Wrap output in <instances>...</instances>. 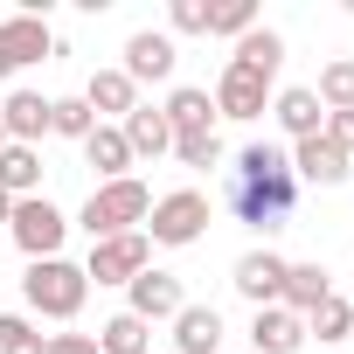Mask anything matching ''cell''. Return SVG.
Masks as SVG:
<instances>
[{
	"label": "cell",
	"instance_id": "obj_1",
	"mask_svg": "<svg viewBox=\"0 0 354 354\" xmlns=\"http://www.w3.org/2000/svg\"><path fill=\"white\" fill-rule=\"evenodd\" d=\"M223 202H230L236 223H250V230H264V236L285 230V223L299 216V174H292L285 146L250 139V146L236 153V167H230V181H223Z\"/></svg>",
	"mask_w": 354,
	"mask_h": 354
},
{
	"label": "cell",
	"instance_id": "obj_2",
	"mask_svg": "<svg viewBox=\"0 0 354 354\" xmlns=\"http://www.w3.org/2000/svg\"><path fill=\"white\" fill-rule=\"evenodd\" d=\"M153 216V188L139 181V174H125V181H104V188H91V202H84V230H91V243H104V236H125V230H139Z\"/></svg>",
	"mask_w": 354,
	"mask_h": 354
},
{
	"label": "cell",
	"instance_id": "obj_3",
	"mask_svg": "<svg viewBox=\"0 0 354 354\" xmlns=\"http://www.w3.org/2000/svg\"><path fill=\"white\" fill-rule=\"evenodd\" d=\"M21 299H28V313H42V319H77L84 299H91V278H84V264H70V257H42V264H28Z\"/></svg>",
	"mask_w": 354,
	"mask_h": 354
},
{
	"label": "cell",
	"instance_id": "obj_4",
	"mask_svg": "<svg viewBox=\"0 0 354 354\" xmlns=\"http://www.w3.org/2000/svg\"><path fill=\"white\" fill-rule=\"evenodd\" d=\"M202 230H209V195H202V188H174V195H160L153 216H146V243H167V250L202 243Z\"/></svg>",
	"mask_w": 354,
	"mask_h": 354
},
{
	"label": "cell",
	"instance_id": "obj_5",
	"mask_svg": "<svg viewBox=\"0 0 354 354\" xmlns=\"http://www.w3.org/2000/svg\"><path fill=\"white\" fill-rule=\"evenodd\" d=\"M8 236L21 243V257H28V264H42V257H63L70 216H63L49 195H28V202H15V223H8Z\"/></svg>",
	"mask_w": 354,
	"mask_h": 354
},
{
	"label": "cell",
	"instance_id": "obj_6",
	"mask_svg": "<svg viewBox=\"0 0 354 354\" xmlns=\"http://www.w3.org/2000/svg\"><path fill=\"white\" fill-rule=\"evenodd\" d=\"M146 264H153V243H146V230H125V236H104V243H91V264H84V278H97V285H132Z\"/></svg>",
	"mask_w": 354,
	"mask_h": 354
},
{
	"label": "cell",
	"instance_id": "obj_7",
	"mask_svg": "<svg viewBox=\"0 0 354 354\" xmlns=\"http://www.w3.org/2000/svg\"><path fill=\"white\" fill-rule=\"evenodd\" d=\"M271 84L278 77H257V70H243V63H223V77H216V118H264V97H271Z\"/></svg>",
	"mask_w": 354,
	"mask_h": 354
},
{
	"label": "cell",
	"instance_id": "obj_8",
	"mask_svg": "<svg viewBox=\"0 0 354 354\" xmlns=\"http://www.w3.org/2000/svg\"><path fill=\"white\" fill-rule=\"evenodd\" d=\"M181 306H188V292H181V278H174V271H153V264H146V271L125 285V313L146 319V326H153V319H174Z\"/></svg>",
	"mask_w": 354,
	"mask_h": 354
},
{
	"label": "cell",
	"instance_id": "obj_9",
	"mask_svg": "<svg viewBox=\"0 0 354 354\" xmlns=\"http://www.w3.org/2000/svg\"><path fill=\"white\" fill-rule=\"evenodd\" d=\"M285 160H292V174H299V188H306V181H313V188H340V181H347V167H354V160H347V153H340L326 132L299 139Z\"/></svg>",
	"mask_w": 354,
	"mask_h": 354
},
{
	"label": "cell",
	"instance_id": "obj_10",
	"mask_svg": "<svg viewBox=\"0 0 354 354\" xmlns=\"http://www.w3.org/2000/svg\"><path fill=\"white\" fill-rule=\"evenodd\" d=\"M285 271H292V264H285L278 250H243V257H236V271H230V285H236L250 306H278Z\"/></svg>",
	"mask_w": 354,
	"mask_h": 354
},
{
	"label": "cell",
	"instance_id": "obj_11",
	"mask_svg": "<svg viewBox=\"0 0 354 354\" xmlns=\"http://www.w3.org/2000/svg\"><path fill=\"white\" fill-rule=\"evenodd\" d=\"M174 63H181V56H174V35H160V28H139L132 42H125V77L132 84H160V77H174Z\"/></svg>",
	"mask_w": 354,
	"mask_h": 354
},
{
	"label": "cell",
	"instance_id": "obj_12",
	"mask_svg": "<svg viewBox=\"0 0 354 354\" xmlns=\"http://www.w3.org/2000/svg\"><path fill=\"white\" fill-rule=\"evenodd\" d=\"M0 49H8L15 70H28V63H49V56H56V35H49V21H35V15H8V21H0Z\"/></svg>",
	"mask_w": 354,
	"mask_h": 354
},
{
	"label": "cell",
	"instance_id": "obj_13",
	"mask_svg": "<svg viewBox=\"0 0 354 354\" xmlns=\"http://www.w3.org/2000/svg\"><path fill=\"white\" fill-rule=\"evenodd\" d=\"M306 347V319L285 313V306H257L250 319V354H299Z\"/></svg>",
	"mask_w": 354,
	"mask_h": 354
},
{
	"label": "cell",
	"instance_id": "obj_14",
	"mask_svg": "<svg viewBox=\"0 0 354 354\" xmlns=\"http://www.w3.org/2000/svg\"><path fill=\"white\" fill-rule=\"evenodd\" d=\"M0 125H8V146H35L49 132V97L42 91H15L8 104H0Z\"/></svg>",
	"mask_w": 354,
	"mask_h": 354
},
{
	"label": "cell",
	"instance_id": "obj_15",
	"mask_svg": "<svg viewBox=\"0 0 354 354\" xmlns=\"http://www.w3.org/2000/svg\"><path fill=\"white\" fill-rule=\"evenodd\" d=\"M84 104L91 111H111L118 125L139 111V84L125 77V70H91V84H84Z\"/></svg>",
	"mask_w": 354,
	"mask_h": 354
},
{
	"label": "cell",
	"instance_id": "obj_16",
	"mask_svg": "<svg viewBox=\"0 0 354 354\" xmlns=\"http://www.w3.org/2000/svg\"><path fill=\"white\" fill-rule=\"evenodd\" d=\"M160 118H167V132L181 139V132H216V97L209 91H195V84H181L167 104H160Z\"/></svg>",
	"mask_w": 354,
	"mask_h": 354
},
{
	"label": "cell",
	"instance_id": "obj_17",
	"mask_svg": "<svg viewBox=\"0 0 354 354\" xmlns=\"http://www.w3.org/2000/svg\"><path fill=\"white\" fill-rule=\"evenodd\" d=\"M174 347L181 354H216L223 347V313L216 306H181L174 313Z\"/></svg>",
	"mask_w": 354,
	"mask_h": 354
},
{
	"label": "cell",
	"instance_id": "obj_18",
	"mask_svg": "<svg viewBox=\"0 0 354 354\" xmlns=\"http://www.w3.org/2000/svg\"><path fill=\"white\" fill-rule=\"evenodd\" d=\"M0 195L8 202L42 195V153L35 146H0Z\"/></svg>",
	"mask_w": 354,
	"mask_h": 354
},
{
	"label": "cell",
	"instance_id": "obj_19",
	"mask_svg": "<svg viewBox=\"0 0 354 354\" xmlns=\"http://www.w3.org/2000/svg\"><path fill=\"white\" fill-rule=\"evenodd\" d=\"M84 160L97 167V188H104V181H125V174H132V146H125V132H118V125H97V132L84 139Z\"/></svg>",
	"mask_w": 354,
	"mask_h": 354
},
{
	"label": "cell",
	"instance_id": "obj_20",
	"mask_svg": "<svg viewBox=\"0 0 354 354\" xmlns=\"http://www.w3.org/2000/svg\"><path fill=\"white\" fill-rule=\"evenodd\" d=\"M118 132H125L132 160H160V153H174V132H167V118H160L153 104H139V111H132V118H125Z\"/></svg>",
	"mask_w": 354,
	"mask_h": 354
},
{
	"label": "cell",
	"instance_id": "obj_21",
	"mask_svg": "<svg viewBox=\"0 0 354 354\" xmlns=\"http://www.w3.org/2000/svg\"><path fill=\"white\" fill-rule=\"evenodd\" d=\"M319 299H333V285H326V264H292V271H285V292H278V306L306 319Z\"/></svg>",
	"mask_w": 354,
	"mask_h": 354
},
{
	"label": "cell",
	"instance_id": "obj_22",
	"mask_svg": "<svg viewBox=\"0 0 354 354\" xmlns=\"http://www.w3.org/2000/svg\"><path fill=\"white\" fill-rule=\"evenodd\" d=\"M271 111H278V125L292 132V146H299V139H313V132H326V111H319V97H313V91H278V104H271Z\"/></svg>",
	"mask_w": 354,
	"mask_h": 354
},
{
	"label": "cell",
	"instance_id": "obj_23",
	"mask_svg": "<svg viewBox=\"0 0 354 354\" xmlns=\"http://www.w3.org/2000/svg\"><path fill=\"white\" fill-rule=\"evenodd\" d=\"M97 354H153V326L132 319V313H111L97 326Z\"/></svg>",
	"mask_w": 354,
	"mask_h": 354
},
{
	"label": "cell",
	"instance_id": "obj_24",
	"mask_svg": "<svg viewBox=\"0 0 354 354\" xmlns=\"http://www.w3.org/2000/svg\"><path fill=\"white\" fill-rule=\"evenodd\" d=\"M230 63H243V70H257V77H278V63H285V35H278V28H250V35L236 42Z\"/></svg>",
	"mask_w": 354,
	"mask_h": 354
},
{
	"label": "cell",
	"instance_id": "obj_25",
	"mask_svg": "<svg viewBox=\"0 0 354 354\" xmlns=\"http://www.w3.org/2000/svg\"><path fill=\"white\" fill-rule=\"evenodd\" d=\"M354 333V299H319L313 313H306V340H347Z\"/></svg>",
	"mask_w": 354,
	"mask_h": 354
},
{
	"label": "cell",
	"instance_id": "obj_26",
	"mask_svg": "<svg viewBox=\"0 0 354 354\" xmlns=\"http://www.w3.org/2000/svg\"><path fill=\"white\" fill-rule=\"evenodd\" d=\"M313 97H319V111H354V56H333V63L319 70Z\"/></svg>",
	"mask_w": 354,
	"mask_h": 354
},
{
	"label": "cell",
	"instance_id": "obj_27",
	"mask_svg": "<svg viewBox=\"0 0 354 354\" xmlns=\"http://www.w3.org/2000/svg\"><path fill=\"white\" fill-rule=\"evenodd\" d=\"M49 132H56V139H77V146H84V139L97 132V111H91L84 97H49Z\"/></svg>",
	"mask_w": 354,
	"mask_h": 354
},
{
	"label": "cell",
	"instance_id": "obj_28",
	"mask_svg": "<svg viewBox=\"0 0 354 354\" xmlns=\"http://www.w3.org/2000/svg\"><path fill=\"white\" fill-rule=\"evenodd\" d=\"M257 28V8L250 0H223V8H209V35H230V42H243Z\"/></svg>",
	"mask_w": 354,
	"mask_h": 354
},
{
	"label": "cell",
	"instance_id": "obj_29",
	"mask_svg": "<svg viewBox=\"0 0 354 354\" xmlns=\"http://www.w3.org/2000/svg\"><path fill=\"white\" fill-rule=\"evenodd\" d=\"M49 347V333H35L21 313H0V354H42Z\"/></svg>",
	"mask_w": 354,
	"mask_h": 354
},
{
	"label": "cell",
	"instance_id": "obj_30",
	"mask_svg": "<svg viewBox=\"0 0 354 354\" xmlns=\"http://www.w3.org/2000/svg\"><path fill=\"white\" fill-rule=\"evenodd\" d=\"M174 160L181 167H223V139L216 132H181L174 139Z\"/></svg>",
	"mask_w": 354,
	"mask_h": 354
},
{
	"label": "cell",
	"instance_id": "obj_31",
	"mask_svg": "<svg viewBox=\"0 0 354 354\" xmlns=\"http://www.w3.org/2000/svg\"><path fill=\"white\" fill-rule=\"evenodd\" d=\"M174 35H209V0H167Z\"/></svg>",
	"mask_w": 354,
	"mask_h": 354
},
{
	"label": "cell",
	"instance_id": "obj_32",
	"mask_svg": "<svg viewBox=\"0 0 354 354\" xmlns=\"http://www.w3.org/2000/svg\"><path fill=\"white\" fill-rule=\"evenodd\" d=\"M326 139H333V146L354 160V111H326Z\"/></svg>",
	"mask_w": 354,
	"mask_h": 354
},
{
	"label": "cell",
	"instance_id": "obj_33",
	"mask_svg": "<svg viewBox=\"0 0 354 354\" xmlns=\"http://www.w3.org/2000/svg\"><path fill=\"white\" fill-rule=\"evenodd\" d=\"M42 354H97V333H49Z\"/></svg>",
	"mask_w": 354,
	"mask_h": 354
},
{
	"label": "cell",
	"instance_id": "obj_34",
	"mask_svg": "<svg viewBox=\"0 0 354 354\" xmlns=\"http://www.w3.org/2000/svg\"><path fill=\"white\" fill-rule=\"evenodd\" d=\"M8 223H15V202H8V195H0V230H8Z\"/></svg>",
	"mask_w": 354,
	"mask_h": 354
},
{
	"label": "cell",
	"instance_id": "obj_35",
	"mask_svg": "<svg viewBox=\"0 0 354 354\" xmlns=\"http://www.w3.org/2000/svg\"><path fill=\"white\" fill-rule=\"evenodd\" d=\"M8 77H15V63H8V49H0V84H8Z\"/></svg>",
	"mask_w": 354,
	"mask_h": 354
},
{
	"label": "cell",
	"instance_id": "obj_36",
	"mask_svg": "<svg viewBox=\"0 0 354 354\" xmlns=\"http://www.w3.org/2000/svg\"><path fill=\"white\" fill-rule=\"evenodd\" d=\"M0 146H8V125H0Z\"/></svg>",
	"mask_w": 354,
	"mask_h": 354
}]
</instances>
